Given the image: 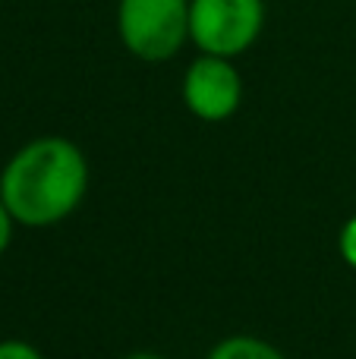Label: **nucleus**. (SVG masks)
<instances>
[{
    "mask_svg": "<svg viewBox=\"0 0 356 359\" xmlns=\"http://www.w3.org/2000/svg\"><path fill=\"white\" fill-rule=\"evenodd\" d=\"M88 189V161L76 142L41 136L16 151L0 174V202L16 224L50 227L82 205Z\"/></svg>",
    "mask_w": 356,
    "mask_h": 359,
    "instance_id": "1",
    "label": "nucleus"
},
{
    "mask_svg": "<svg viewBox=\"0 0 356 359\" xmlns=\"http://www.w3.org/2000/svg\"><path fill=\"white\" fill-rule=\"evenodd\" d=\"M117 35L139 60H170L189 38V0H120Z\"/></svg>",
    "mask_w": 356,
    "mask_h": 359,
    "instance_id": "2",
    "label": "nucleus"
},
{
    "mask_svg": "<svg viewBox=\"0 0 356 359\" xmlns=\"http://www.w3.org/2000/svg\"><path fill=\"white\" fill-rule=\"evenodd\" d=\"M262 25V0H189V41L202 54L233 60L256 44Z\"/></svg>",
    "mask_w": 356,
    "mask_h": 359,
    "instance_id": "3",
    "label": "nucleus"
},
{
    "mask_svg": "<svg viewBox=\"0 0 356 359\" xmlns=\"http://www.w3.org/2000/svg\"><path fill=\"white\" fill-rule=\"evenodd\" d=\"M183 101L189 114L202 123H224L237 114L243 101V79L233 60L214 54H199L183 76Z\"/></svg>",
    "mask_w": 356,
    "mask_h": 359,
    "instance_id": "4",
    "label": "nucleus"
},
{
    "mask_svg": "<svg viewBox=\"0 0 356 359\" xmlns=\"http://www.w3.org/2000/svg\"><path fill=\"white\" fill-rule=\"evenodd\" d=\"M208 359H284V353L278 347H271L268 341H262V337L233 334L214 344Z\"/></svg>",
    "mask_w": 356,
    "mask_h": 359,
    "instance_id": "5",
    "label": "nucleus"
},
{
    "mask_svg": "<svg viewBox=\"0 0 356 359\" xmlns=\"http://www.w3.org/2000/svg\"><path fill=\"white\" fill-rule=\"evenodd\" d=\"M338 249H341V259H344L347 265H350L353 271H356V215L344 224V230H341Z\"/></svg>",
    "mask_w": 356,
    "mask_h": 359,
    "instance_id": "6",
    "label": "nucleus"
},
{
    "mask_svg": "<svg viewBox=\"0 0 356 359\" xmlns=\"http://www.w3.org/2000/svg\"><path fill=\"white\" fill-rule=\"evenodd\" d=\"M0 359H41V353L25 341H0Z\"/></svg>",
    "mask_w": 356,
    "mask_h": 359,
    "instance_id": "7",
    "label": "nucleus"
},
{
    "mask_svg": "<svg viewBox=\"0 0 356 359\" xmlns=\"http://www.w3.org/2000/svg\"><path fill=\"white\" fill-rule=\"evenodd\" d=\"M13 215L6 211V205L0 202V255L6 252V246H10V240H13Z\"/></svg>",
    "mask_w": 356,
    "mask_h": 359,
    "instance_id": "8",
    "label": "nucleus"
},
{
    "mask_svg": "<svg viewBox=\"0 0 356 359\" xmlns=\"http://www.w3.org/2000/svg\"><path fill=\"white\" fill-rule=\"evenodd\" d=\"M123 359H161L158 353H130V356H123Z\"/></svg>",
    "mask_w": 356,
    "mask_h": 359,
    "instance_id": "9",
    "label": "nucleus"
}]
</instances>
